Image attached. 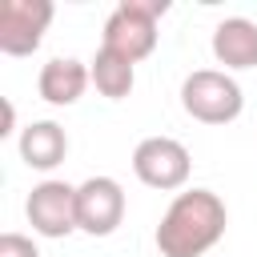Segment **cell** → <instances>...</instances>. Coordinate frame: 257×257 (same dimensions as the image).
I'll return each mask as SVG.
<instances>
[{"label":"cell","mask_w":257,"mask_h":257,"mask_svg":"<svg viewBox=\"0 0 257 257\" xmlns=\"http://www.w3.org/2000/svg\"><path fill=\"white\" fill-rule=\"evenodd\" d=\"M16 133V108H12V100H4V128H0V137H12Z\"/></svg>","instance_id":"cell-13"},{"label":"cell","mask_w":257,"mask_h":257,"mask_svg":"<svg viewBox=\"0 0 257 257\" xmlns=\"http://www.w3.org/2000/svg\"><path fill=\"white\" fill-rule=\"evenodd\" d=\"M213 56L229 68H257V24L249 16H225L213 28Z\"/></svg>","instance_id":"cell-9"},{"label":"cell","mask_w":257,"mask_h":257,"mask_svg":"<svg viewBox=\"0 0 257 257\" xmlns=\"http://www.w3.org/2000/svg\"><path fill=\"white\" fill-rule=\"evenodd\" d=\"M124 221V189L112 177H88L76 185V229L88 237H108Z\"/></svg>","instance_id":"cell-7"},{"label":"cell","mask_w":257,"mask_h":257,"mask_svg":"<svg viewBox=\"0 0 257 257\" xmlns=\"http://www.w3.org/2000/svg\"><path fill=\"white\" fill-rule=\"evenodd\" d=\"M52 0H4L0 4V52L32 56L52 24Z\"/></svg>","instance_id":"cell-6"},{"label":"cell","mask_w":257,"mask_h":257,"mask_svg":"<svg viewBox=\"0 0 257 257\" xmlns=\"http://www.w3.org/2000/svg\"><path fill=\"white\" fill-rule=\"evenodd\" d=\"M88 76H92V84H96L100 96L124 100L133 92V84H137V64H128L124 56H116L108 48H96V56L88 60Z\"/></svg>","instance_id":"cell-11"},{"label":"cell","mask_w":257,"mask_h":257,"mask_svg":"<svg viewBox=\"0 0 257 257\" xmlns=\"http://www.w3.org/2000/svg\"><path fill=\"white\" fill-rule=\"evenodd\" d=\"M225 225L229 209L213 189H181L169 201L153 241L161 257H201L225 237Z\"/></svg>","instance_id":"cell-1"},{"label":"cell","mask_w":257,"mask_h":257,"mask_svg":"<svg viewBox=\"0 0 257 257\" xmlns=\"http://www.w3.org/2000/svg\"><path fill=\"white\" fill-rule=\"evenodd\" d=\"M0 257H40V249L24 233H0Z\"/></svg>","instance_id":"cell-12"},{"label":"cell","mask_w":257,"mask_h":257,"mask_svg":"<svg viewBox=\"0 0 257 257\" xmlns=\"http://www.w3.org/2000/svg\"><path fill=\"white\" fill-rule=\"evenodd\" d=\"M24 217H28L32 233L52 237V241L76 233V185L56 181V177L32 185V193L24 201Z\"/></svg>","instance_id":"cell-5"},{"label":"cell","mask_w":257,"mask_h":257,"mask_svg":"<svg viewBox=\"0 0 257 257\" xmlns=\"http://www.w3.org/2000/svg\"><path fill=\"white\" fill-rule=\"evenodd\" d=\"M181 108L201 124H229L241 116L245 96L225 68H197L181 84Z\"/></svg>","instance_id":"cell-3"},{"label":"cell","mask_w":257,"mask_h":257,"mask_svg":"<svg viewBox=\"0 0 257 257\" xmlns=\"http://www.w3.org/2000/svg\"><path fill=\"white\" fill-rule=\"evenodd\" d=\"M169 12V0H120L108 20H104V36L100 48L124 56L128 64L153 56L157 48V20Z\"/></svg>","instance_id":"cell-2"},{"label":"cell","mask_w":257,"mask_h":257,"mask_svg":"<svg viewBox=\"0 0 257 257\" xmlns=\"http://www.w3.org/2000/svg\"><path fill=\"white\" fill-rule=\"evenodd\" d=\"M68 157V133L56 120H32L20 128V161L36 173L56 169Z\"/></svg>","instance_id":"cell-10"},{"label":"cell","mask_w":257,"mask_h":257,"mask_svg":"<svg viewBox=\"0 0 257 257\" xmlns=\"http://www.w3.org/2000/svg\"><path fill=\"white\" fill-rule=\"evenodd\" d=\"M133 173L141 185L173 193V189H185V181L193 173V157L177 137H145L133 149Z\"/></svg>","instance_id":"cell-4"},{"label":"cell","mask_w":257,"mask_h":257,"mask_svg":"<svg viewBox=\"0 0 257 257\" xmlns=\"http://www.w3.org/2000/svg\"><path fill=\"white\" fill-rule=\"evenodd\" d=\"M88 84H92L88 64H84V60H76V56H52V60L40 68V76H36L40 96H44L48 104H56V108L76 104V100L84 96V88H88Z\"/></svg>","instance_id":"cell-8"}]
</instances>
